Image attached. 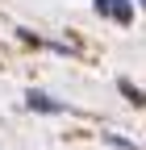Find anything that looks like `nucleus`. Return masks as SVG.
I'll return each mask as SVG.
<instances>
[{"instance_id": "nucleus-4", "label": "nucleus", "mask_w": 146, "mask_h": 150, "mask_svg": "<svg viewBox=\"0 0 146 150\" xmlns=\"http://www.w3.org/2000/svg\"><path fill=\"white\" fill-rule=\"evenodd\" d=\"M142 8H146V0H142Z\"/></svg>"}, {"instance_id": "nucleus-1", "label": "nucleus", "mask_w": 146, "mask_h": 150, "mask_svg": "<svg viewBox=\"0 0 146 150\" xmlns=\"http://www.w3.org/2000/svg\"><path fill=\"white\" fill-rule=\"evenodd\" d=\"M92 4H96V13H100V17H113L117 25H130V21H134L130 0H92Z\"/></svg>"}, {"instance_id": "nucleus-2", "label": "nucleus", "mask_w": 146, "mask_h": 150, "mask_svg": "<svg viewBox=\"0 0 146 150\" xmlns=\"http://www.w3.org/2000/svg\"><path fill=\"white\" fill-rule=\"evenodd\" d=\"M25 100H29V108H33V112H63V104H59V100H50L46 92H29Z\"/></svg>"}, {"instance_id": "nucleus-3", "label": "nucleus", "mask_w": 146, "mask_h": 150, "mask_svg": "<svg viewBox=\"0 0 146 150\" xmlns=\"http://www.w3.org/2000/svg\"><path fill=\"white\" fill-rule=\"evenodd\" d=\"M117 88H121V92H125V96H130V100H134V104H146V96H142V92H138V88H134V83H130V79H121V83H117Z\"/></svg>"}]
</instances>
